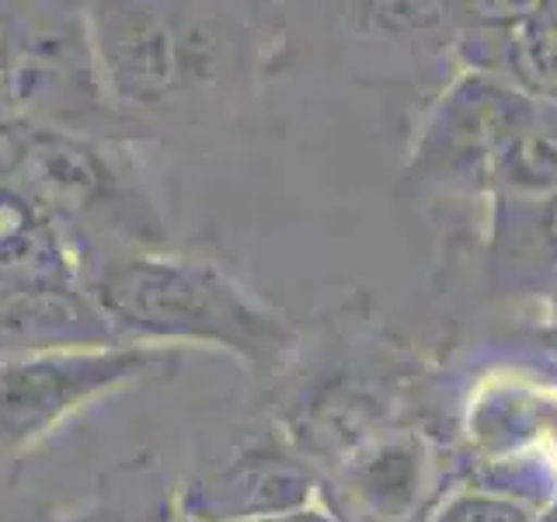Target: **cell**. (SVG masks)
Returning a JSON list of instances; mask_svg holds the SVG:
<instances>
[{"instance_id":"cell-12","label":"cell","mask_w":557,"mask_h":522,"mask_svg":"<svg viewBox=\"0 0 557 522\" xmlns=\"http://www.w3.org/2000/svg\"><path fill=\"white\" fill-rule=\"evenodd\" d=\"M435 522H533L527 505H516L509 498L495 495H460L435 515Z\"/></svg>"},{"instance_id":"cell-13","label":"cell","mask_w":557,"mask_h":522,"mask_svg":"<svg viewBox=\"0 0 557 522\" xmlns=\"http://www.w3.org/2000/svg\"><path fill=\"white\" fill-rule=\"evenodd\" d=\"M32 144V126L0 104V182H14Z\"/></svg>"},{"instance_id":"cell-14","label":"cell","mask_w":557,"mask_h":522,"mask_svg":"<svg viewBox=\"0 0 557 522\" xmlns=\"http://www.w3.org/2000/svg\"><path fill=\"white\" fill-rule=\"evenodd\" d=\"M540 234H544L547 251L557 254V191H550V199L540 209Z\"/></svg>"},{"instance_id":"cell-15","label":"cell","mask_w":557,"mask_h":522,"mask_svg":"<svg viewBox=\"0 0 557 522\" xmlns=\"http://www.w3.org/2000/svg\"><path fill=\"white\" fill-rule=\"evenodd\" d=\"M251 522H324L318 512H283V515H265V519H251Z\"/></svg>"},{"instance_id":"cell-10","label":"cell","mask_w":557,"mask_h":522,"mask_svg":"<svg viewBox=\"0 0 557 522\" xmlns=\"http://www.w3.org/2000/svg\"><path fill=\"white\" fill-rule=\"evenodd\" d=\"M498 174L516 191H557V104L516 122L498 147Z\"/></svg>"},{"instance_id":"cell-1","label":"cell","mask_w":557,"mask_h":522,"mask_svg":"<svg viewBox=\"0 0 557 522\" xmlns=\"http://www.w3.org/2000/svg\"><path fill=\"white\" fill-rule=\"evenodd\" d=\"M84 289L126 345H216L269 365L293 345L289 324L223 265L188 251H139L84 272Z\"/></svg>"},{"instance_id":"cell-2","label":"cell","mask_w":557,"mask_h":522,"mask_svg":"<svg viewBox=\"0 0 557 522\" xmlns=\"http://www.w3.org/2000/svg\"><path fill=\"white\" fill-rule=\"evenodd\" d=\"M126 139L32 129L14 185L74 244L81 269L168 248V216Z\"/></svg>"},{"instance_id":"cell-9","label":"cell","mask_w":557,"mask_h":522,"mask_svg":"<svg viewBox=\"0 0 557 522\" xmlns=\"http://www.w3.org/2000/svg\"><path fill=\"white\" fill-rule=\"evenodd\" d=\"M174 498L161 487L157 467L147 457H133L104 474L95 501L70 522H171Z\"/></svg>"},{"instance_id":"cell-16","label":"cell","mask_w":557,"mask_h":522,"mask_svg":"<svg viewBox=\"0 0 557 522\" xmlns=\"http://www.w3.org/2000/svg\"><path fill=\"white\" fill-rule=\"evenodd\" d=\"M547 522H557V519H547Z\"/></svg>"},{"instance_id":"cell-3","label":"cell","mask_w":557,"mask_h":522,"mask_svg":"<svg viewBox=\"0 0 557 522\" xmlns=\"http://www.w3.org/2000/svg\"><path fill=\"white\" fill-rule=\"evenodd\" d=\"M0 104L32 129L126 139L101 84L87 8L0 4Z\"/></svg>"},{"instance_id":"cell-4","label":"cell","mask_w":557,"mask_h":522,"mask_svg":"<svg viewBox=\"0 0 557 522\" xmlns=\"http://www.w3.org/2000/svg\"><path fill=\"white\" fill-rule=\"evenodd\" d=\"M178 348L101 345L0 362V460L22 457L95 400L171 380Z\"/></svg>"},{"instance_id":"cell-6","label":"cell","mask_w":557,"mask_h":522,"mask_svg":"<svg viewBox=\"0 0 557 522\" xmlns=\"http://www.w3.org/2000/svg\"><path fill=\"white\" fill-rule=\"evenodd\" d=\"M304 495L307 474L289 452L269 435H251L220 460H202L182 484L174 509L182 522H251L293 509Z\"/></svg>"},{"instance_id":"cell-11","label":"cell","mask_w":557,"mask_h":522,"mask_svg":"<svg viewBox=\"0 0 557 522\" xmlns=\"http://www.w3.org/2000/svg\"><path fill=\"white\" fill-rule=\"evenodd\" d=\"M502 63L530 95L557 104V11L522 17L505 35Z\"/></svg>"},{"instance_id":"cell-7","label":"cell","mask_w":557,"mask_h":522,"mask_svg":"<svg viewBox=\"0 0 557 522\" xmlns=\"http://www.w3.org/2000/svg\"><path fill=\"white\" fill-rule=\"evenodd\" d=\"M126 345L84 286L0 289V362L63 348Z\"/></svg>"},{"instance_id":"cell-5","label":"cell","mask_w":557,"mask_h":522,"mask_svg":"<svg viewBox=\"0 0 557 522\" xmlns=\"http://www.w3.org/2000/svg\"><path fill=\"white\" fill-rule=\"evenodd\" d=\"M87 28L104 91L133 126L185 98L174 4H91Z\"/></svg>"},{"instance_id":"cell-8","label":"cell","mask_w":557,"mask_h":522,"mask_svg":"<svg viewBox=\"0 0 557 522\" xmlns=\"http://www.w3.org/2000/svg\"><path fill=\"white\" fill-rule=\"evenodd\" d=\"M84 286L74 244L14 182H0V289Z\"/></svg>"}]
</instances>
